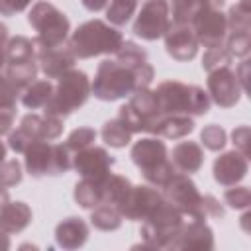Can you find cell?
<instances>
[{
    "mask_svg": "<svg viewBox=\"0 0 251 251\" xmlns=\"http://www.w3.org/2000/svg\"><path fill=\"white\" fill-rule=\"evenodd\" d=\"M29 25L37 31L33 43L37 49H49L57 47L61 43H67L71 24L65 12H61L57 6L49 2H37L27 14Z\"/></svg>",
    "mask_w": 251,
    "mask_h": 251,
    "instance_id": "8992f818",
    "label": "cell"
},
{
    "mask_svg": "<svg viewBox=\"0 0 251 251\" xmlns=\"http://www.w3.org/2000/svg\"><path fill=\"white\" fill-rule=\"evenodd\" d=\"M194 131V122L188 116L176 114V116H161L147 133L167 137V139H180Z\"/></svg>",
    "mask_w": 251,
    "mask_h": 251,
    "instance_id": "603a6c76",
    "label": "cell"
},
{
    "mask_svg": "<svg viewBox=\"0 0 251 251\" xmlns=\"http://www.w3.org/2000/svg\"><path fill=\"white\" fill-rule=\"evenodd\" d=\"M90 96V80L82 71H67L59 76L57 88H53V94L49 102L43 106V112L47 116H69L75 110H78Z\"/></svg>",
    "mask_w": 251,
    "mask_h": 251,
    "instance_id": "5b68a950",
    "label": "cell"
},
{
    "mask_svg": "<svg viewBox=\"0 0 251 251\" xmlns=\"http://www.w3.org/2000/svg\"><path fill=\"white\" fill-rule=\"evenodd\" d=\"M0 249H10V237L4 229H0Z\"/></svg>",
    "mask_w": 251,
    "mask_h": 251,
    "instance_id": "f6af8a7d",
    "label": "cell"
},
{
    "mask_svg": "<svg viewBox=\"0 0 251 251\" xmlns=\"http://www.w3.org/2000/svg\"><path fill=\"white\" fill-rule=\"evenodd\" d=\"M124 43L122 33L102 20H88L76 27L71 35V49L78 59H90L96 55L116 53Z\"/></svg>",
    "mask_w": 251,
    "mask_h": 251,
    "instance_id": "3957f363",
    "label": "cell"
},
{
    "mask_svg": "<svg viewBox=\"0 0 251 251\" xmlns=\"http://www.w3.org/2000/svg\"><path fill=\"white\" fill-rule=\"evenodd\" d=\"M231 59H233V57L229 55V51L226 49V45L210 47V49H206V53H204V57H202V67H204L206 71H214V69H218V67L229 65Z\"/></svg>",
    "mask_w": 251,
    "mask_h": 251,
    "instance_id": "1f68e13d",
    "label": "cell"
},
{
    "mask_svg": "<svg viewBox=\"0 0 251 251\" xmlns=\"http://www.w3.org/2000/svg\"><path fill=\"white\" fill-rule=\"evenodd\" d=\"M35 43L24 35H16L6 43V76L22 90L35 80L37 75Z\"/></svg>",
    "mask_w": 251,
    "mask_h": 251,
    "instance_id": "9c48e42d",
    "label": "cell"
},
{
    "mask_svg": "<svg viewBox=\"0 0 251 251\" xmlns=\"http://www.w3.org/2000/svg\"><path fill=\"white\" fill-rule=\"evenodd\" d=\"M208 6H212L208 0H171L173 24L192 25V22H194Z\"/></svg>",
    "mask_w": 251,
    "mask_h": 251,
    "instance_id": "d4e9b609",
    "label": "cell"
},
{
    "mask_svg": "<svg viewBox=\"0 0 251 251\" xmlns=\"http://www.w3.org/2000/svg\"><path fill=\"white\" fill-rule=\"evenodd\" d=\"M171 165L175 173L180 175H192L200 171L204 163V151L196 141H180L171 151Z\"/></svg>",
    "mask_w": 251,
    "mask_h": 251,
    "instance_id": "44dd1931",
    "label": "cell"
},
{
    "mask_svg": "<svg viewBox=\"0 0 251 251\" xmlns=\"http://www.w3.org/2000/svg\"><path fill=\"white\" fill-rule=\"evenodd\" d=\"M31 218V208L25 202H8L0 208V229L6 233H20L29 226Z\"/></svg>",
    "mask_w": 251,
    "mask_h": 251,
    "instance_id": "cb8c5ba5",
    "label": "cell"
},
{
    "mask_svg": "<svg viewBox=\"0 0 251 251\" xmlns=\"http://www.w3.org/2000/svg\"><path fill=\"white\" fill-rule=\"evenodd\" d=\"M22 88L8 76H0V108H16Z\"/></svg>",
    "mask_w": 251,
    "mask_h": 251,
    "instance_id": "8d00e7d4",
    "label": "cell"
},
{
    "mask_svg": "<svg viewBox=\"0 0 251 251\" xmlns=\"http://www.w3.org/2000/svg\"><path fill=\"white\" fill-rule=\"evenodd\" d=\"M247 175V157L239 151H227L214 163V178L222 186H233Z\"/></svg>",
    "mask_w": 251,
    "mask_h": 251,
    "instance_id": "d6986e66",
    "label": "cell"
},
{
    "mask_svg": "<svg viewBox=\"0 0 251 251\" xmlns=\"http://www.w3.org/2000/svg\"><path fill=\"white\" fill-rule=\"evenodd\" d=\"M100 133H102L104 143L110 145V147H116V149L126 147V145L131 141V135H133V133L127 129V126H126L120 118L106 122V124L102 126V131H100Z\"/></svg>",
    "mask_w": 251,
    "mask_h": 251,
    "instance_id": "f1b7e54d",
    "label": "cell"
},
{
    "mask_svg": "<svg viewBox=\"0 0 251 251\" xmlns=\"http://www.w3.org/2000/svg\"><path fill=\"white\" fill-rule=\"evenodd\" d=\"M208 94L220 108H231L239 102L241 84L229 65L208 71Z\"/></svg>",
    "mask_w": 251,
    "mask_h": 251,
    "instance_id": "5bb4252c",
    "label": "cell"
},
{
    "mask_svg": "<svg viewBox=\"0 0 251 251\" xmlns=\"http://www.w3.org/2000/svg\"><path fill=\"white\" fill-rule=\"evenodd\" d=\"M171 25L169 16V2L167 0H147L135 22H133V33L145 41H155L167 33Z\"/></svg>",
    "mask_w": 251,
    "mask_h": 251,
    "instance_id": "8fae6325",
    "label": "cell"
},
{
    "mask_svg": "<svg viewBox=\"0 0 251 251\" xmlns=\"http://www.w3.org/2000/svg\"><path fill=\"white\" fill-rule=\"evenodd\" d=\"M249 2L247 0H237L231 8L227 18V31L229 33H237V31H249Z\"/></svg>",
    "mask_w": 251,
    "mask_h": 251,
    "instance_id": "4dcf8cb0",
    "label": "cell"
},
{
    "mask_svg": "<svg viewBox=\"0 0 251 251\" xmlns=\"http://www.w3.org/2000/svg\"><path fill=\"white\" fill-rule=\"evenodd\" d=\"M22 180V165L18 159H4L0 163V186H16Z\"/></svg>",
    "mask_w": 251,
    "mask_h": 251,
    "instance_id": "d590c367",
    "label": "cell"
},
{
    "mask_svg": "<svg viewBox=\"0 0 251 251\" xmlns=\"http://www.w3.org/2000/svg\"><path fill=\"white\" fill-rule=\"evenodd\" d=\"M214 247V231L200 220L182 222L176 237L171 243V249H212Z\"/></svg>",
    "mask_w": 251,
    "mask_h": 251,
    "instance_id": "ac0fdd59",
    "label": "cell"
},
{
    "mask_svg": "<svg viewBox=\"0 0 251 251\" xmlns=\"http://www.w3.org/2000/svg\"><path fill=\"white\" fill-rule=\"evenodd\" d=\"M155 100L161 116H202L210 110V96L196 84H184L178 80H165L157 86Z\"/></svg>",
    "mask_w": 251,
    "mask_h": 251,
    "instance_id": "7a4b0ae2",
    "label": "cell"
},
{
    "mask_svg": "<svg viewBox=\"0 0 251 251\" xmlns=\"http://www.w3.org/2000/svg\"><path fill=\"white\" fill-rule=\"evenodd\" d=\"M4 159H6V145L0 141V163H2Z\"/></svg>",
    "mask_w": 251,
    "mask_h": 251,
    "instance_id": "7dc6e473",
    "label": "cell"
},
{
    "mask_svg": "<svg viewBox=\"0 0 251 251\" xmlns=\"http://www.w3.org/2000/svg\"><path fill=\"white\" fill-rule=\"evenodd\" d=\"M116 159L104 147H84L75 153L73 167L82 178H104L110 175Z\"/></svg>",
    "mask_w": 251,
    "mask_h": 251,
    "instance_id": "9a60e30c",
    "label": "cell"
},
{
    "mask_svg": "<svg viewBox=\"0 0 251 251\" xmlns=\"http://www.w3.org/2000/svg\"><path fill=\"white\" fill-rule=\"evenodd\" d=\"M131 161L137 165L143 178L159 188H163L175 175L167 145L157 137H143L135 141L131 147Z\"/></svg>",
    "mask_w": 251,
    "mask_h": 251,
    "instance_id": "277c9868",
    "label": "cell"
},
{
    "mask_svg": "<svg viewBox=\"0 0 251 251\" xmlns=\"http://www.w3.org/2000/svg\"><path fill=\"white\" fill-rule=\"evenodd\" d=\"M88 239V226L82 218L71 216L55 227V241L63 249H78Z\"/></svg>",
    "mask_w": 251,
    "mask_h": 251,
    "instance_id": "7402d4cb",
    "label": "cell"
},
{
    "mask_svg": "<svg viewBox=\"0 0 251 251\" xmlns=\"http://www.w3.org/2000/svg\"><path fill=\"white\" fill-rule=\"evenodd\" d=\"M106 178V176H104ZM104 178H82L75 184V200L82 208H94L102 200Z\"/></svg>",
    "mask_w": 251,
    "mask_h": 251,
    "instance_id": "484cf974",
    "label": "cell"
},
{
    "mask_svg": "<svg viewBox=\"0 0 251 251\" xmlns=\"http://www.w3.org/2000/svg\"><path fill=\"white\" fill-rule=\"evenodd\" d=\"M233 137V145L239 149V153H243L245 157H249V127L247 126H239L233 129L231 133Z\"/></svg>",
    "mask_w": 251,
    "mask_h": 251,
    "instance_id": "f35d334b",
    "label": "cell"
},
{
    "mask_svg": "<svg viewBox=\"0 0 251 251\" xmlns=\"http://www.w3.org/2000/svg\"><path fill=\"white\" fill-rule=\"evenodd\" d=\"M163 194L147 184H137L127 190L124 202L120 204V214L126 220L131 222H143L147 216H151L155 212V208L163 202Z\"/></svg>",
    "mask_w": 251,
    "mask_h": 251,
    "instance_id": "7c38bea8",
    "label": "cell"
},
{
    "mask_svg": "<svg viewBox=\"0 0 251 251\" xmlns=\"http://www.w3.org/2000/svg\"><path fill=\"white\" fill-rule=\"evenodd\" d=\"M35 57H37L39 69L47 78H59L63 73L71 71L76 61V55L73 53L69 43H61L49 49H37Z\"/></svg>",
    "mask_w": 251,
    "mask_h": 251,
    "instance_id": "e0dca14e",
    "label": "cell"
},
{
    "mask_svg": "<svg viewBox=\"0 0 251 251\" xmlns=\"http://www.w3.org/2000/svg\"><path fill=\"white\" fill-rule=\"evenodd\" d=\"M53 94V84L49 80H33L22 90V104L27 110L43 108Z\"/></svg>",
    "mask_w": 251,
    "mask_h": 251,
    "instance_id": "4316f807",
    "label": "cell"
},
{
    "mask_svg": "<svg viewBox=\"0 0 251 251\" xmlns=\"http://www.w3.org/2000/svg\"><path fill=\"white\" fill-rule=\"evenodd\" d=\"M194 35L198 39V45H204L206 49L224 45L227 35V18L222 14L220 8L208 6L194 22H192Z\"/></svg>",
    "mask_w": 251,
    "mask_h": 251,
    "instance_id": "4fadbf2b",
    "label": "cell"
},
{
    "mask_svg": "<svg viewBox=\"0 0 251 251\" xmlns=\"http://www.w3.org/2000/svg\"><path fill=\"white\" fill-rule=\"evenodd\" d=\"M24 155H25V171L35 178L45 175L49 176L65 175L73 167L69 149L61 143L33 141Z\"/></svg>",
    "mask_w": 251,
    "mask_h": 251,
    "instance_id": "ba28073f",
    "label": "cell"
},
{
    "mask_svg": "<svg viewBox=\"0 0 251 251\" xmlns=\"http://www.w3.org/2000/svg\"><path fill=\"white\" fill-rule=\"evenodd\" d=\"M224 202L233 210H245L251 204V192L247 186H227L224 192Z\"/></svg>",
    "mask_w": 251,
    "mask_h": 251,
    "instance_id": "e575fe53",
    "label": "cell"
},
{
    "mask_svg": "<svg viewBox=\"0 0 251 251\" xmlns=\"http://www.w3.org/2000/svg\"><path fill=\"white\" fill-rule=\"evenodd\" d=\"M6 43H8V27L0 24V73L2 67L6 65Z\"/></svg>",
    "mask_w": 251,
    "mask_h": 251,
    "instance_id": "7bdbcfd3",
    "label": "cell"
},
{
    "mask_svg": "<svg viewBox=\"0 0 251 251\" xmlns=\"http://www.w3.org/2000/svg\"><path fill=\"white\" fill-rule=\"evenodd\" d=\"M29 4H31V0H0V14L14 16V14L25 10Z\"/></svg>",
    "mask_w": 251,
    "mask_h": 251,
    "instance_id": "60d3db41",
    "label": "cell"
},
{
    "mask_svg": "<svg viewBox=\"0 0 251 251\" xmlns=\"http://www.w3.org/2000/svg\"><path fill=\"white\" fill-rule=\"evenodd\" d=\"M184 216L167 200H163L151 216H147L139 227V235L149 249H171Z\"/></svg>",
    "mask_w": 251,
    "mask_h": 251,
    "instance_id": "52a82bcc",
    "label": "cell"
},
{
    "mask_svg": "<svg viewBox=\"0 0 251 251\" xmlns=\"http://www.w3.org/2000/svg\"><path fill=\"white\" fill-rule=\"evenodd\" d=\"M139 0H110V6L106 8V18L114 25H126L131 16L137 10Z\"/></svg>",
    "mask_w": 251,
    "mask_h": 251,
    "instance_id": "f546056e",
    "label": "cell"
},
{
    "mask_svg": "<svg viewBox=\"0 0 251 251\" xmlns=\"http://www.w3.org/2000/svg\"><path fill=\"white\" fill-rule=\"evenodd\" d=\"M80 2H82V6H84L86 10H90V12H98V10L106 8V4H108V0H80Z\"/></svg>",
    "mask_w": 251,
    "mask_h": 251,
    "instance_id": "ee69618b",
    "label": "cell"
},
{
    "mask_svg": "<svg viewBox=\"0 0 251 251\" xmlns=\"http://www.w3.org/2000/svg\"><path fill=\"white\" fill-rule=\"evenodd\" d=\"M165 37L167 53L176 61H190L198 53V39L194 35L192 25L184 24H171Z\"/></svg>",
    "mask_w": 251,
    "mask_h": 251,
    "instance_id": "2e32d148",
    "label": "cell"
},
{
    "mask_svg": "<svg viewBox=\"0 0 251 251\" xmlns=\"http://www.w3.org/2000/svg\"><path fill=\"white\" fill-rule=\"evenodd\" d=\"M163 198L171 202L182 216H186L188 220L206 222L202 210V194L198 192V186L190 180L188 175L175 173L173 178L163 186Z\"/></svg>",
    "mask_w": 251,
    "mask_h": 251,
    "instance_id": "30bf717a",
    "label": "cell"
},
{
    "mask_svg": "<svg viewBox=\"0 0 251 251\" xmlns=\"http://www.w3.org/2000/svg\"><path fill=\"white\" fill-rule=\"evenodd\" d=\"M155 76L145 51L133 43L124 41L116 51V59H106L98 65L90 90L98 100L112 102L147 88Z\"/></svg>",
    "mask_w": 251,
    "mask_h": 251,
    "instance_id": "6da1fadb",
    "label": "cell"
},
{
    "mask_svg": "<svg viewBox=\"0 0 251 251\" xmlns=\"http://www.w3.org/2000/svg\"><path fill=\"white\" fill-rule=\"evenodd\" d=\"M202 210H204L206 218H222L224 216V206L220 204L218 198H214L210 194L202 196Z\"/></svg>",
    "mask_w": 251,
    "mask_h": 251,
    "instance_id": "ab89813d",
    "label": "cell"
},
{
    "mask_svg": "<svg viewBox=\"0 0 251 251\" xmlns=\"http://www.w3.org/2000/svg\"><path fill=\"white\" fill-rule=\"evenodd\" d=\"M96 139V131L92 127H76L75 131H71V135L65 141V147L69 151H80L84 147H90Z\"/></svg>",
    "mask_w": 251,
    "mask_h": 251,
    "instance_id": "836d02e7",
    "label": "cell"
},
{
    "mask_svg": "<svg viewBox=\"0 0 251 251\" xmlns=\"http://www.w3.org/2000/svg\"><path fill=\"white\" fill-rule=\"evenodd\" d=\"M20 129H24L31 141H53L63 131V118L57 116H37L27 114L20 122Z\"/></svg>",
    "mask_w": 251,
    "mask_h": 251,
    "instance_id": "ffe728a7",
    "label": "cell"
},
{
    "mask_svg": "<svg viewBox=\"0 0 251 251\" xmlns=\"http://www.w3.org/2000/svg\"><path fill=\"white\" fill-rule=\"evenodd\" d=\"M10 202V194L6 190V186H0V208H4Z\"/></svg>",
    "mask_w": 251,
    "mask_h": 251,
    "instance_id": "bcb514c9",
    "label": "cell"
},
{
    "mask_svg": "<svg viewBox=\"0 0 251 251\" xmlns=\"http://www.w3.org/2000/svg\"><path fill=\"white\" fill-rule=\"evenodd\" d=\"M122 214L116 206L112 204H98L92 208V214H90V222L96 229H102V231H114L122 226Z\"/></svg>",
    "mask_w": 251,
    "mask_h": 251,
    "instance_id": "83f0119b",
    "label": "cell"
},
{
    "mask_svg": "<svg viewBox=\"0 0 251 251\" xmlns=\"http://www.w3.org/2000/svg\"><path fill=\"white\" fill-rule=\"evenodd\" d=\"M200 141H202V145H204L206 149H210V151H220V149H224V145H226V129H224L222 126L210 124V126H206V127L202 129Z\"/></svg>",
    "mask_w": 251,
    "mask_h": 251,
    "instance_id": "d6a6232c",
    "label": "cell"
},
{
    "mask_svg": "<svg viewBox=\"0 0 251 251\" xmlns=\"http://www.w3.org/2000/svg\"><path fill=\"white\" fill-rule=\"evenodd\" d=\"M33 141L29 139V135L24 131V129H16V131H12L10 133V137H8V147L10 149H14L16 153H25V149L31 145Z\"/></svg>",
    "mask_w": 251,
    "mask_h": 251,
    "instance_id": "74e56055",
    "label": "cell"
},
{
    "mask_svg": "<svg viewBox=\"0 0 251 251\" xmlns=\"http://www.w3.org/2000/svg\"><path fill=\"white\" fill-rule=\"evenodd\" d=\"M16 118V108H0V135L8 133Z\"/></svg>",
    "mask_w": 251,
    "mask_h": 251,
    "instance_id": "b9f144b4",
    "label": "cell"
},
{
    "mask_svg": "<svg viewBox=\"0 0 251 251\" xmlns=\"http://www.w3.org/2000/svg\"><path fill=\"white\" fill-rule=\"evenodd\" d=\"M208 2H210L214 8H222V6H224V0H208Z\"/></svg>",
    "mask_w": 251,
    "mask_h": 251,
    "instance_id": "c3c4849f",
    "label": "cell"
}]
</instances>
